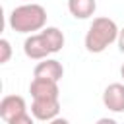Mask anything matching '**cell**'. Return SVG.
<instances>
[{
  "label": "cell",
  "mask_w": 124,
  "mask_h": 124,
  "mask_svg": "<svg viewBox=\"0 0 124 124\" xmlns=\"http://www.w3.org/2000/svg\"><path fill=\"white\" fill-rule=\"evenodd\" d=\"M8 25L16 33L33 35L46 27V10L37 2H25L16 6L8 16Z\"/></svg>",
  "instance_id": "1"
},
{
  "label": "cell",
  "mask_w": 124,
  "mask_h": 124,
  "mask_svg": "<svg viewBox=\"0 0 124 124\" xmlns=\"http://www.w3.org/2000/svg\"><path fill=\"white\" fill-rule=\"evenodd\" d=\"M118 25L114 19L110 17H105V16H99V17H93L87 33H85V48L93 54H99L103 50H107V46H110L112 43L118 41Z\"/></svg>",
  "instance_id": "2"
},
{
  "label": "cell",
  "mask_w": 124,
  "mask_h": 124,
  "mask_svg": "<svg viewBox=\"0 0 124 124\" xmlns=\"http://www.w3.org/2000/svg\"><path fill=\"white\" fill-rule=\"evenodd\" d=\"M31 114L35 120L50 122L60 114V99H33L31 103Z\"/></svg>",
  "instance_id": "3"
},
{
  "label": "cell",
  "mask_w": 124,
  "mask_h": 124,
  "mask_svg": "<svg viewBox=\"0 0 124 124\" xmlns=\"http://www.w3.org/2000/svg\"><path fill=\"white\" fill-rule=\"evenodd\" d=\"M23 52H25V56L31 58V60H45V58H48V54H52L41 31L29 35V37L23 41Z\"/></svg>",
  "instance_id": "4"
},
{
  "label": "cell",
  "mask_w": 124,
  "mask_h": 124,
  "mask_svg": "<svg viewBox=\"0 0 124 124\" xmlns=\"http://www.w3.org/2000/svg\"><path fill=\"white\" fill-rule=\"evenodd\" d=\"M29 93L33 99H60L58 81L46 78H33L29 83Z\"/></svg>",
  "instance_id": "5"
},
{
  "label": "cell",
  "mask_w": 124,
  "mask_h": 124,
  "mask_svg": "<svg viewBox=\"0 0 124 124\" xmlns=\"http://www.w3.org/2000/svg\"><path fill=\"white\" fill-rule=\"evenodd\" d=\"M23 112H27V103L21 95H6L0 101V118L4 122H10Z\"/></svg>",
  "instance_id": "6"
},
{
  "label": "cell",
  "mask_w": 124,
  "mask_h": 124,
  "mask_svg": "<svg viewBox=\"0 0 124 124\" xmlns=\"http://www.w3.org/2000/svg\"><path fill=\"white\" fill-rule=\"evenodd\" d=\"M62 76H64V66L56 58L39 60V64L33 68V78H46L52 81H60Z\"/></svg>",
  "instance_id": "7"
},
{
  "label": "cell",
  "mask_w": 124,
  "mask_h": 124,
  "mask_svg": "<svg viewBox=\"0 0 124 124\" xmlns=\"http://www.w3.org/2000/svg\"><path fill=\"white\" fill-rule=\"evenodd\" d=\"M103 105L112 112H124V83H110L103 91Z\"/></svg>",
  "instance_id": "8"
},
{
  "label": "cell",
  "mask_w": 124,
  "mask_h": 124,
  "mask_svg": "<svg viewBox=\"0 0 124 124\" xmlns=\"http://www.w3.org/2000/svg\"><path fill=\"white\" fill-rule=\"evenodd\" d=\"M97 0H68V12L76 19H87L95 14Z\"/></svg>",
  "instance_id": "9"
},
{
  "label": "cell",
  "mask_w": 124,
  "mask_h": 124,
  "mask_svg": "<svg viewBox=\"0 0 124 124\" xmlns=\"http://www.w3.org/2000/svg\"><path fill=\"white\" fill-rule=\"evenodd\" d=\"M41 33H43V37H45V41H46V45H48V48H50L52 54L62 50V46H64V33H62L58 27L46 25Z\"/></svg>",
  "instance_id": "10"
},
{
  "label": "cell",
  "mask_w": 124,
  "mask_h": 124,
  "mask_svg": "<svg viewBox=\"0 0 124 124\" xmlns=\"http://www.w3.org/2000/svg\"><path fill=\"white\" fill-rule=\"evenodd\" d=\"M12 58V45L8 39H0V64L10 62Z\"/></svg>",
  "instance_id": "11"
},
{
  "label": "cell",
  "mask_w": 124,
  "mask_h": 124,
  "mask_svg": "<svg viewBox=\"0 0 124 124\" xmlns=\"http://www.w3.org/2000/svg\"><path fill=\"white\" fill-rule=\"evenodd\" d=\"M6 124H35V116H33V114H29V112H23V114H19V116L12 118V120H10V122H6Z\"/></svg>",
  "instance_id": "12"
},
{
  "label": "cell",
  "mask_w": 124,
  "mask_h": 124,
  "mask_svg": "<svg viewBox=\"0 0 124 124\" xmlns=\"http://www.w3.org/2000/svg\"><path fill=\"white\" fill-rule=\"evenodd\" d=\"M116 43H118V50L124 54V27H122L120 33H118V41H116Z\"/></svg>",
  "instance_id": "13"
},
{
  "label": "cell",
  "mask_w": 124,
  "mask_h": 124,
  "mask_svg": "<svg viewBox=\"0 0 124 124\" xmlns=\"http://www.w3.org/2000/svg\"><path fill=\"white\" fill-rule=\"evenodd\" d=\"M95 124H118L114 118H108V116H103V118H99Z\"/></svg>",
  "instance_id": "14"
},
{
  "label": "cell",
  "mask_w": 124,
  "mask_h": 124,
  "mask_svg": "<svg viewBox=\"0 0 124 124\" xmlns=\"http://www.w3.org/2000/svg\"><path fill=\"white\" fill-rule=\"evenodd\" d=\"M46 124H70V120H68V118H62V116H56L54 120H50V122H46Z\"/></svg>",
  "instance_id": "15"
},
{
  "label": "cell",
  "mask_w": 124,
  "mask_h": 124,
  "mask_svg": "<svg viewBox=\"0 0 124 124\" xmlns=\"http://www.w3.org/2000/svg\"><path fill=\"white\" fill-rule=\"evenodd\" d=\"M120 78H122V79H124V64H122V66H120Z\"/></svg>",
  "instance_id": "16"
},
{
  "label": "cell",
  "mask_w": 124,
  "mask_h": 124,
  "mask_svg": "<svg viewBox=\"0 0 124 124\" xmlns=\"http://www.w3.org/2000/svg\"><path fill=\"white\" fill-rule=\"evenodd\" d=\"M25 2H33V0H25Z\"/></svg>",
  "instance_id": "17"
}]
</instances>
